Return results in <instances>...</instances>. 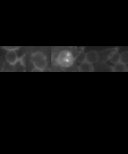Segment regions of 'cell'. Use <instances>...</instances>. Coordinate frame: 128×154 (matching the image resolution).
Returning <instances> with one entry per match:
<instances>
[{
    "mask_svg": "<svg viewBox=\"0 0 128 154\" xmlns=\"http://www.w3.org/2000/svg\"><path fill=\"white\" fill-rule=\"evenodd\" d=\"M7 62L11 65H15L18 60L17 53L15 50L9 51L6 56Z\"/></svg>",
    "mask_w": 128,
    "mask_h": 154,
    "instance_id": "obj_4",
    "label": "cell"
},
{
    "mask_svg": "<svg viewBox=\"0 0 128 154\" xmlns=\"http://www.w3.org/2000/svg\"><path fill=\"white\" fill-rule=\"evenodd\" d=\"M99 59V55L96 51H91L86 54V62L89 63H95L98 62Z\"/></svg>",
    "mask_w": 128,
    "mask_h": 154,
    "instance_id": "obj_3",
    "label": "cell"
},
{
    "mask_svg": "<svg viewBox=\"0 0 128 154\" xmlns=\"http://www.w3.org/2000/svg\"><path fill=\"white\" fill-rule=\"evenodd\" d=\"M79 70L83 72H92L94 70V68L91 64L87 62H84L79 66Z\"/></svg>",
    "mask_w": 128,
    "mask_h": 154,
    "instance_id": "obj_5",
    "label": "cell"
},
{
    "mask_svg": "<svg viewBox=\"0 0 128 154\" xmlns=\"http://www.w3.org/2000/svg\"><path fill=\"white\" fill-rule=\"evenodd\" d=\"M113 71L116 72H127L128 67L126 65L119 62L115 64L114 66L113 67Z\"/></svg>",
    "mask_w": 128,
    "mask_h": 154,
    "instance_id": "obj_7",
    "label": "cell"
},
{
    "mask_svg": "<svg viewBox=\"0 0 128 154\" xmlns=\"http://www.w3.org/2000/svg\"><path fill=\"white\" fill-rule=\"evenodd\" d=\"M6 49L9 50V51H12V50H16L17 49L19 48L18 47H4Z\"/></svg>",
    "mask_w": 128,
    "mask_h": 154,
    "instance_id": "obj_10",
    "label": "cell"
},
{
    "mask_svg": "<svg viewBox=\"0 0 128 154\" xmlns=\"http://www.w3.org/2000/svg\"><path fill=\"white\" fill-rule=\"evenodd\" d=\"M120 54L116 51H112L109 56L108 59L112 63H118L120 62Z\"/></svg>",
    "mask_w": 128,
    "mask_h": 154,
    "instance_id": "obj_6",
    "label": "cell"
},
{
    "mask_svg": "<svg viewBox=\"0 0 128 154\" xmlns=\"http://www.w3.org/2000/svg\"><path fill=\"white\" fill-rule=\"evenodd\" d=\"M31 61L35 68L39 70V71L45 69L48 64L47 58L40 52H36L32 55Z\"/></svg>",
    "mask_w": 128,
    "mask_h": 154,
    "instance_id": "obj_2",
    "label": "cell"
},
{
    "mask_svg": "<svg viewBox=\"0 0 128 154\" xmlns=\"http://www.w3.org/2000/svg\"><path fill=\"white\" fill-rule=\"evenodd\" d=\"M86 54L83 52H80L76 58V60L79 63H81L86 62Z\"/></svg>",
    "mask_w": 128,
    "mask_h": 154,
    "instance_id": "obj_9",
    "label": "cell"
},
{
    "mask_svg": "<svg viewBox=\"0 0 128 154\" xmlns=\"http://www.w3.org/2000/svg\"><path fill=\"white\" fill-rule=\"evenodd\" d=\"M75 58L72 53L68 50H63L59 53L57 62L61 66L68 67L72 65Z\"/></svg>",
    "mask_w": 128,
    "mask_h": 154,
    "instance_id": "obj_1",
    "label": "cell"
},
{
    "mask_svg": "<svg viewBox=\"0 0 128 154\" xmlns=\"http://www.w3.org/2000/svg\"><path fill=\"white\" fill-rule=\"evenodd\" d=\"M120 63L124 64L125 65H127L128 63V52L127 51L124 52L120 54Z\"/></svg>",
    "mask_w": 128,
    "mask_h": 154,
    "instance_id": "obj_8",
    "label": "cell"
}]
</instances>
